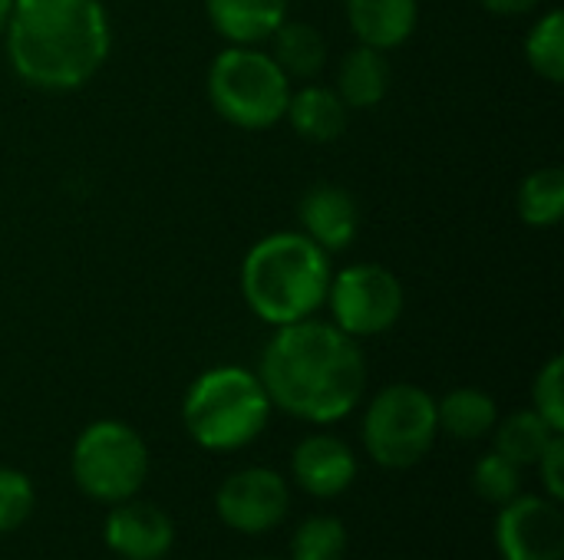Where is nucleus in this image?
Masks as SVG:
<instances>
[{
  "mask_svg": "<svg viewBox=\"0 0 564 560\" xmlns=\"http://www.w3.org/2000/svg\"><path fill=\"white\" fill-rule=\"evenodd\" d=\"M525 59L529 66L549 79V83H562L564 79V13L562 10H549L532 33L525 36Z\"/></svg>",
  "mask_w": 564,
  "mask_h": 560,
  "instance_id": "4be33fe9",
  "label": "nucleus"
},
{
  "mask_svg": "<svg viewBox=\"0 0 564 560\" xmlns=\"http://www.w3.org/2000/svg\"><path fill=\"white\" fill-rule=\"evenodd\" d=\"M327 304L334 327L357 337H377L397 327L406 307L400 277L383 264H354L330 277Z\"/></svg>",
  "mask_w": 564,
  "mask_h": 560,
  "instance_id": "6e6552de",
  "label": "nucleus"
},
{
  "mask_svg": "<svg viewBox=\"0 0 564 560\" xmlns=\"http://www.w3.org/2000/svg\"><path fill=\"white\" fill-rule=\"evenodd\" d=\"M436 399L413 383L380 389L364 416V446L370 459L393 472L423 462L436 442Z\"/></svg>",
  "mask_w": 564,
  "mask_h": 560,
  "instance_id": "423d86ee",
  "label": "nucleus"
},
{
  "mask_svg": "<svg viewBox=\"0 0 564 560\" xmlns=\"http://www.w3.org/2000/svg\"><path fill=\"white\" fill-rule=\"evenodd\" d=\"M212 26L238 46L268 40L288 17V0H205Z\"/></svg>",
  "mask_w": 564,
  "mask_h": 560,
  "instance_id": "2eb2a0df",
  "label": "nucleus"
},
{
  "mask_svg": "<svg viewBox=\"0 0 564 560\" xmlns=\"http://www.w3.org/2000/svg\"><path fill=\"white\" fill-rule=\"evenodd\" d=\"M486 10H492V13H499V17H522V13H529V10H535L542 0H479Z\"/></svg>",
  "mask_w": 564,
  "mask_h": 560,
  "instance_id": "cd10ccee",
  "label": "nucleus"
},
{
  "mask_svg": "<svg viewBox=\"0 0 564 560\" xmlns=\"http://www.w3.org/2000/svg\"><path fill=\"white\" fill-rule=\"evenodd\" d=\"M149 475V449L142 436L116 419L93 422L73 446V482L76 488L106 505L135 498Z\"/></svg>",
  "mask_w": 564,
  "mask_h": 560,
  "instance_id": "0eeeda50",
  "label": "nucleus"
},
{
  "mask_svg": "<svg viewBox=\"0 0 564 560\" xmlns=\"http://www.w3.org/2000/svg\"><path fill=\"white\" fill-rule=\"evenodd\" d=\"M347 20L364 46L387 53L413 36L420 0H347Z\"/></svg>",
  "mask_w": 564,
  "mask_h": 560,
  "instance_id": "4468645a",
  "label": "nucleus"
},
{
  "mask_svg": "<svg viewBox=\"0 0 564 560\" xmlns=\"http://www.w3.org/2000/svg\"><path fill=\"white\" fill-rule=\"evenodd\" d=\"M496 545L502 560H562L564 518L558 502L539 495L506 502L496 521Z\"/></svg>",
  "mask_w": 564,
  "mask_h": 560,
  "instance_id": "1a4fd4ad",
  "label": "nucleus"
},
{
  "mask_svg": "<svg viewBox=\"0 0 564 560\" xmlns=\"http://www.w3.org/2000/svg\"><path fill=\"white\" fill-rule=\"evenodd\" d=\"M182 419L202 449L238 452L264 432L271 399L258 373H248L245 366H215L188 386Z\"/></svg>",
  "mask_w": 564,
  "mask_h": 560,
  "instance_id": "20e7f679",
  "label": "nucleus"
},
{
  "mask_svg": "<svg viewBox=\"0 0 564 560\" xmlns=\"http://www.w3.org/2000/svg\"><path fill=\"white\" fill-rule=\"evenodd\" d=\"M519 218L529 228H552L564 215V172L558 165L535 168L519 185Z\"/></svg>",
  "mask_w": 564,
  "mask_h": 560,
  "instance_id": "aec40b11",
  "label": "nucleus"
},
{
  "mask_svg": "<svg viewBox=\"0 0 564 560\" xmlns=\"http://www.w3.org/2000/svg\"><path fill=\"white\" fill-rule=\"evenodd\" d=\"M102 538L122 560H162L172 551V518L149 502H119L106 518Z\"/></svg>",
  "mask_w": 564,
  "mask_h": 560,
  "instance_id": "9b49d317",
  "label": "nucleus"
},
{
  "mask_svg": "<svg viewBox=\"0 0 564 560\" xmlns=\"http://www.w3.org/2000/svg\"><path fill=\"white\" fill-rule=\"evenodd\" d=\"M268 40H271V59L281 66L288 79H314L327 63V40L314 23L284 17Z\"/></svg>",
  "mask_w": 564,
  "mask_h": 560,
  "instance_id": "a211bd4d",
  "label": "nucleus"
},
{
  "mask_svg": "<svg viewBox=\"0 0 564 560\" xmlns=\"http://www.w3.org/2000/svg\"><path fill=\"white\" fill-rule=\"evenodd\" d=\"M555 436L558 432L535 409H522V413H512L499 426V432H496V452L506 455L509 462H516L519 469H525V465H535L542 459V452L549 449V442Z\"/></svg>",
  "mask_w": 564,
  "mask_h": 560,
  "instance_id": "412c9836",
  "label": "nucleus"
},
{
  "mask_svg": "<svg viewBox=\"0 0 564 560\" xmlns=\"http://www.w3.org/2000/svg\"><path fill=\"white\" fill-rule=\"evenodd\" d=\"M473 488L479 498L492 502V505H506L516 495H522V469L516 462H509L499 452H489L476 462L473 472Z\"/></svg>",
  "mask_w": 564,
  "mask_h": 560,
  "instance_id": "b1692460",
  "label": "nucleus"
},
{
  "mask_svg": "<svg viewBox=\"0 0 564 560\" xmlns=\"http://www.w3.org/2000/svg\"><path fill=\"white\" fill-rule=\"evenodd\" d=\"M330 254L301 231L261 238L241 264V294L258 320L278 327L314 317L327 304Z\"/></svg>",
  "mask_w": 564,
  "mask_h": 560,
  "instance_id": "7ed1b4c3",
  "label": "nucleus"
},
{
  "mask_svg": "<svg viewBox=\"0 0 564 560\" xmlns=\"http://www.w3.org/2000/svg\"><path fill=\"white\" fill-rule=\"evenodd\" d=\"M499 413H496V399L482 389H453L449 396H443L436 403V422L446 436L463 439V442H476L482 439L492 426H496Z\"/></svg>",
  "mask_w": 564,
  "mask_h": 560,
  "instance_id": "6ab92c4d",
  "label": "nucleus"
},
{
  "mask_svg": "<svg viewBox=\"0 0 564 560\" xmlns=\"http://www.w3.org/2000/svg\"><path fill=\"white\" fill-rule=\"evenodd\" d=\"M3 36L13 73L46 92H69L89 83L112 43L99 0H13Z\"/></svg>",
  "mask_w": 564,
  "mask_h": 560,
  "instance_id": "f03ea898",
  "label": "nucleus"
},
{
  "mask_svg": "<svg viewBox=\"0 0 564 560\" xmlns=\"http://www.w3.org/2000/svg\"><path fill=\"white\" fill-rule=\"evenodd\" d=\"M347 102L327 86H304L291 92L284 109V119L307 142H337L347 132Z\"/></svg>",
  "mask_w": 564,
  "mask_h": 560,
  "instance_id": "f3484780",
  "label": "nucleus"
},
{
  "mask_svg": "<svg viewBox=\"0 0 564 560\" xmlns=\"http://www.w3.org/2000/svg\"><path fill=\"white\" fill-rule=\"evenodd\" d=\"M291 492L288 482L271 469H245L225 479L215 495L218 518L241 535H264L278 528L288 515Z\"/></svg>",
  "mask_w": 564,
  "mask_h": 560,
  "instance_id": "9d476101",
  "label": "nucleus"
},
{
  "mask_svg": "<svg viewBox=\"0 0 564 560\" xmlns=\"http://www.w3.org/2000/svg\"><path fill=\"white\" fill-rule=\"evenodd\" d=\"M297 221H301V234H307L317 248L334 254V251H344L357 238L360 205L347 188L321 182L307 188V195L301 198Z\"/></svg>",
  "mask_w": 564,
  "mask_h": 560,
  "instance_id": "f8f14e48",
  "label": "nucleus"
},
{
  "mask_svg": "<svg viewBox=\"0 0 564 560\" xmlns=\"http://www.w3.org/2000/svg\"><path fill=\"white\" fill-rule=\"evenodd\" d=\"M294 482L314 498H337L357 479V459L337 436H307L291 455Z\"/></svg>",
  "mask_w": 564,
  "mask_h": 560,
  "instance_id": "ddd939ff",
  "label": "nucleus"
},
{
  "mask_svg": "<svg viewBox=\"0 0 564 560\" xmlns=\"http://www.w3.org/2000/svg\"><path fill=\"white\" fill-rule=\"evenodd\" d=\"M208 99L225 122L261 132L284 119L291 79L271 53L231 43L208 66Z\"/></svg>",
  "mask_w": 564,
  "mask_h": 560,
  "instance_id": "39448f33",
  "label": "nucleus"
},
{
  "mask_svg": "<svg viewBox=\"0 0 564 560\" xmlns=\"http://www.w3.org/2000/svg\"><path fill=\"white\" fill-rule=\"evenodd\" d=\"M347 528L330 515L307 518L291 541V560H344Z\"/></svg>",
  "mask_w": 564,
  "mask_h": 560,
  "instance_id": "5701e85b",
  "label": "nucleus"
},
{
  "mask_svg": "<svg viewBox=\"0 0 564 560\" xmlns=\"http://www.w3.org/2000/svg\"><path fill=\"white\" fill-rule=\"evenodd\" d=\"M542 469V482H545V492L552 502H562L564 498V439L562 432L549 442V449L542 452V459L535 462Z\"/></svg>",
  "mask_w": 564,
  "mask_h": 560,
  "instance_id": "bb28decb",
  "label": "nucleus"
},
{
  "mask_svg": "<svg viewBox=\"0 0 564 560\" xmlns=\"http://www.w3.org/2000/svg\"><path fill=\"white\" fill-rule=\"evenodd\" d=\"M393 83V66L383 50L373 46H354L344 53L337 66V96L347 102V109H373L387 99Z\"/></svg>",
  "mask_w": 564,
  "mask_h": 560,
  "instance_id": "dca6fc26",
  "label": "nucleus"
},
{
  "mask_svg": "<svg viewBox=\"0 0 564 560\" xmlns=\"http://www.w3.org/2000/svg\"><path fill=\"white\" fill-rule=\"evenodd\" d=\"M258 380L281 413L304 422H337L364 396L367 360L350 333L321 320L278 327L261 353Z\"/></svg>",
  "mask_w": 564,
  "mask_h": 560,
  "instance_id": "f257e3e1",
  "label": "nucleus"
},
{
  "mask_svg": "<svg viewBox=\"0 0 564 560\" xmlns=\"http://www.w3.org/2000/svg\"><path fill=\"white\" fill-rule=\"evenodd\" d=\"M36 505L33 482L17 469H0V535L17 531Z\"/></svg>",
  "mask_w": 564,
  "mask_h": 560,
  "instance_id": "393cba45",
  "label": "nucleus"
},
{
  "mask_svg": "<svg viewBox=\"0 0 564 560\" xmlns=\"http://www.w3.org/2000/svg\"><path fill=\"white\" fill-rule=\"evenodd\" d=\"M564 360L562 356H552L542 373L535 376V386H532V396H535V413L555 429L564 432V386H562Z\"/></svg>",
  "mask_w": 564,
  "mask_h": 560,
  "instance_id": "a878e982",
  "label": "nucleus"
},
{
  "mask_svg": "<svg viewBox=\"0 0 564 560\" xmlns=\"http://www.w3.org/2000/svg\"><path fill=\"white\" fill-rule=\"evenodd\" d=\"M10 13H13V0H0V36L7 33V23H10Z\"/></svg>",
  "mask_w": 564,
  "mask_h": 560,
  "instance_id": "c85d7f7f",
  "label": "nucleus"
}]
</instances>
